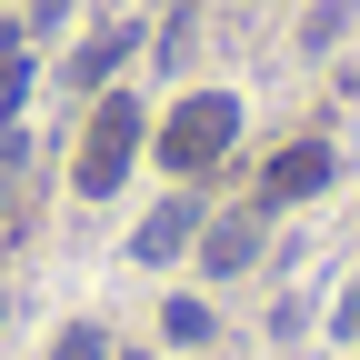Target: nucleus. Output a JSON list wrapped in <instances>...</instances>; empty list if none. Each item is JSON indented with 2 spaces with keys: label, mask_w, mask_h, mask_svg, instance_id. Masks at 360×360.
I'll use <instances>...</instances> for the list:
<instances>
[{
  "label": "nucleus",
  "mask_w": 360,
  "mask_h": 360,
  "mask_svg": "<svg viewBox=\"0 0 360 360\" xmlns=\"http://www.w3.org/2000/svg\"><path fill=\"white\" fill-rule=\"evenodd\" d=\"M130 160H141V101H130V90H110V101L90 110V130H80L70 191H80V200H110L120 180H130Z\"/></svg>",
  "instance_id": "f257e3e1"
},
{
  "label": "nucleus",
  "mask_w": 360,
  "mask_h": 360,
  "mask_svg": "<svg viewBox=\"0 0 360 360\" xmlns=\"http://www.w3.org/2000/svg\"><path fill=\"white\" fill-rule=\"evenodd\" d=\"M231 141H240V101H231V90H191V101L160 120V160H170L180 180H191V170H210Z\"/></svg>",
  "instance_id": "f03ea898"
},
{
  "label": "nucleus",
  "mask_w": 360,
  "mask_h": 360,
  "mask_svg": "<svg viewBox=\"0 0 360 360\" xmlns=\"http://www.w3.org/2000/svg\"><path fill=\"white\" fill-rule=\"evenodd\" d=\"M330 150L321 141H290V150H270V170H260V210H290V200H321L330 191Z\"/></svg>",
  "instance_id": "7ed1b4c3"
},
{
  "label": "nucleus",
  "mask_w": 360,
  "mask_h": 360,
  "mask_svg": "<svg viewBox=\"0 0 360 360\" xmlns=\"http://www.w3.org/2000/svg\"><path fill=\"white\" fill-rule=\"evenodd\" d=\"M191 231H200V200H160V210L141 220V240H130V250L160 270V260H180V250H191Z\"/></svg>",
  "instance_id": "20e7f679"
},
{
  "label": "nucleus",
  "mask_w": 360,
  "mask_h": 360,
  "mask_svg": "<svg viewBox=\"0 0 360 360\" xmlns=\"http://www.w3.org/2000/svg\"><path fill=\"white\" fill-rule=\"evenodd\" d=\"M260 260V220H210V240H200V270L210 281H231V270Z\"/></svg>",
  "instance_id": "39448f33"
},
{
  "label": "nucleus",
  "mask_w": 360,
  "mask_h": 360,
  "mask_svg": "<svg viewBox=\"0 0 360 360\" xmlns=\"http://www.w3.org/2000/svg\"><path fill=\"white\" fill-rule=\"evenodd\" d=\"M130 51H141V30H101V40H90V51L70 60V90H101V80H110Z\"/></svg>",
  "instance_id": "423d86ee"
},
{
  "label": "nucleus",
  "mask_w": 360,
  "mask_h": 360,
  "mask_svg": "<svg viewBox=\"0 0 360 360\" xmlns=\"http://www.w3.org/2000/svg\"><path fill=\"white\" fill-rule=\"evenodd\" d=\"M51 360H110V330H101V321H70V330H60V350H51Z\"/></svg>",
  "instance_id": "0eeeda50"
},
{
  "label": "nucleus",
  "mask_w": 360,
  "mask_h": 360,
  "mask_svg": "<svg viewBox=\"0 0 360 360\" xmlns=\"http://www.w3.org/2000/svg\"><path fill=\"white\" fill-rule=\"evenodd\" d=\"M160 330H170V340H210V310H200V300H170Z\"/></svg>",
  "instance_id": "6e6552de"
},
{
  "label": "nucleus",
  "mask_w": 360,
  "mask_h": 360,
  "mask_svg": "<svg viewBox=\"0 0 360 360\" xmlns=\"http://www.w3.org/2000/svg\"><path fill=\"white\" fill-rule=\"evenodd\" d=\"M60 11H70V0H30V30H60Z\"/></svg>",
  "instance_id": "1a4fd4ad"
},
{
  "label": "nucleus",
  "mask_w": 360,
  "mask_h": 360,
  "mask_svg": "<svg viewBox=\"0 0 360 360\" xmlns=\"http://www.w3.org/2000/svg\"><path fill=\"white\" fill-rule=\"evenodd\" d=\"M0 191H11V150H0Z\"/></svg>",
  "instance_id": "9d476101"
}]
</instances>
